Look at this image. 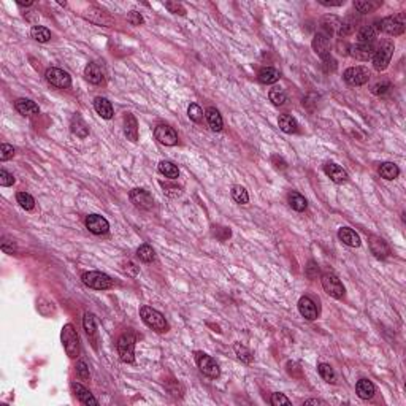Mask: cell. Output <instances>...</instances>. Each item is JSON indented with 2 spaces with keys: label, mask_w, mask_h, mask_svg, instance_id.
<instances>
[{
  "label": "cell",
  "mask_w": 406,
  "mask_h": 406,
  "mask_svg": "<svg viewBox=\"0 0 406 406\" xmlns=\"http://www.w3.org/2000/svg\"><path fill=\"white\" fill-rule=\"evenodd\" d=\"M140 316H142V321L148 327L159 332V333H164V332L168 330L167 319L164 317V314L157 311V309H154L151 306H142L140 308Z\"/></svg>",
  "instance_id": "obj_1"
},
{
  "label": "cell",
  "mask_w": 406,
  "mask_h": 406,
  "mask_svg": "<svg viewBox=\"0 0 406 406\" xmlns=\"http://www.w3.org/2000/svg\"><path fill=\"white\" fill-rule=\"evenodd\" d=\"M394 51H395L394 41H390V40L382 41L379 45V48L374 51L373 57H371L374 69L378 72L386 70L389 67V64H390V59H392V56H394Z\"/></svg>",
  "instance_id": "obj_2"
},
{
  "label": "cell",
  "mask_w": 406,
  "mask_h": 406,
  "mask_svg": "<svg viewBox=\"0 0 406 406\" xmlns=\"http://www.w3.org/2000/svg\"><path fill=\"white\" fill-rule=\"evenodd\" d=\"M61 338H62V344H64L65 352H67V356H69L70 359L78 357V354H79V339H78L76 330L73 329L72 324H67V326H64L62 333H61Z\"/></svg>",
  "instance_id": "obj_3"
},
{
  "label": "cell",
  "mask_w": 406,
  "mask_h": 406,
  "mask_svg": "<svg viewBox=\"0 0 406 406\" xmlns=\"http://www.w3.org/2000/svg\"><path fill=\"white\" fill-rule=\"evenodd\" d=\"M117 354L124 364H134L135 360V336L124 333L117 339Z\"/></svg>",
  "instance_id": "obj_4"
},
{
  "label": "cell",
  "mask_w": 406,
  "mask_h": 406,
  "mask_svg": "<svg viewBox=\"0 0 406 406\" xmlns=\"http://www.w3.org/2000/svg\"><path fill=\"white\" fill-rule=\"evenodd\" d=\"M81 279H83V283L87 287L95 291H107L113 286V279L110 278L107 273H102V271H87L81 276Z\"/></svg>",
  "instance_id": "obj_5"
},
{
  "label": "cell",
  "mask_w": 406,
  "mask_h": 406,
  "mask_svg": "<svg viewBox=\"0 0 406 406\" xmlns=\"http://www.w3.org/2000/svg\"><path fill=\"white\" fill-rule=\"evenodd\" d=\"M195 362H197V367L200 368V371L208 376V378H213V379L219 378L221 374L219 365L213 357L206 356L205 352H195Z\"/></svg>",
  "instance_id": "obj_6"
},
{
  "label": "cell",
  "mask_w": 406,
  "mask_h": 406,
  "mask_svg": "<svg viewBox=\"0 0 406 406\" xmlns=\"http://www.w3.org/2000/svg\"><path fill=\"white\" fill-rule=\"evenodd\" d=\"M322 287L324 291L333 298H341L344 295V286L333 273H326V275L322 276Z\"/></svg>",
  "instance_id": "obj_7"
},
{
  "label": "cell",
  "mask_w": 406,
  "mask_h": 406,
  "mask_svg": "<svg viewBox=\"0 0 406 406\" xmlns=\"http://www.w3.org/2000/svg\"><path fill=\"white\" fill-rule=\"evenodd\" d=\"M379 31L386 32L389 35H402L405 32V21L403 14H398V16H387L382 21H379Z\"/></svg>",
  "instance_id": "obj_8"
},
{
  "label": "cell",
  "mask_w": 406,
  "mask_h": 406,
  "mask_svg": "<svg viewBox=\"0 0 406 406\" xmlns=\"http://www.w3.org/2000/svg\"><path fill=\"white\" fill-rule=\"evenodd\" d=\"M349 86H364L370 79V72L365 67H349L343 75Z\"/></svg>",
  "instance_id": "obj_9"
},
{
  "label": "cell",
  "mask_w": 406,
  "mask_h": 406,
  "mask_svg": "<svg viewBox=\"0 0 406 406\" xmlns=\"http://www.w3.org/2000/svg\"><path fill=\"white\" fill-rule=\"evenodd\" d=\"M129 198H130V202L134 203L138 210H151L152 208V205H154V200H152V195L149 194L148 190L145 189H132L130 190V194H129Z\"/></svg>",
  "instance_id": "obj_10"
},
{
  "label": "cell",
  "mask_w": 406,
  "mask_h": 406,
  "mask_svg": "<svg viewBox=\"0 0 406 406\" xmlns=\"http://www.w3.org/2000/svg\"><path fill=\"white\" fill-rule=\"evenodd\" d=\"M46 79L49 84H53L59 89H67L72 86V78L67 72H64L61 69H48L46 70Z\"/></svg>",
  "instance_id": "obj_11"
},
{
  "label": "cell",
  "mask_w": 406,
  "mask_h": 406,
  "mask_svg": "<svg viewBox=\"0 0 406 406\" xmlns=\"http://www.w3.org/2000/svg\"><path fill=\"white\" fill-rule=\"evenodd\" d=\"M154 137L159 143L165 145V146H175L178 143V134L175 132L173 127H170V125H165V124H160L154 130Z\"/></svg>",
  "instance_id": "obj_12"
},
{
  "label": "cell",
  "mask_w": 406,
  "mask_h": 406,
  "mask_svg": "<svg viewBox=\"0 0 406 406\" xmlns=\"http://www.w3.org/2000/svg\"><path fill=\"white\" fill-rule=\"evenodd\" d=\"M86 227L89 228V232H92L94 235H103L108 232L110 224L108 221L100 215H89L86 218Z\"/></svg>",
  "instance_id": "obj_13"
},
{
  "label": "cell",
  "mask_w": 406,
  "mask_h": 406,
  "mask_svg": "<svg viewBox=\"0 0 406 406\" xmlns=\"http://www.w3.org/2000/svg\"><path fill=\"white\" fill-rule=\"evenodd\" d=\"M349 54L354 59H357V61L367 62V61H370V59L373 57L374 46H373V43H357V45L351 46Z\"/></svg>",
  "instance_id": "obj_14"
},
{
  "label": "cell",
  "mask_w": 406,
  "mask_h": 406,
  "mask_svg": "<svg viewBox=\"0 0 406 406\" xmlns=\"http://www.w3.org/2000/svg\"><path fill=\"white\" fill-rule=\"evenodd\" d=\"M330 38L332 37L322 34V32H317L313 38V49L316 51L317 56H321V59L330 56Z\"/></svg>",
  "instance_id": "obj_15"
},
{
  "label": "cell",
  "mask_w": 406,
  "mask_h": 406,
  "mask_svg": "<svg viewBox=\"0 0 406 406\" xmlns=\"http://www.w3.org/2000/svg\"><path fill=\"white\" fill-rule=\"evenodd\" d=\"M14 108H16V111L19 114H23L26 117H31V116H37L40 113V108L37 105L35 102L29 100V99H18L14 102Z\"/></svg>",
  "instance_id": "obj_16"
},
{
  "label": "cell",
  "mask_w": 406,
  "mask_h": 406,
  "mask_svg": "<svg viewBox=\"0 0 406 406\" xmlns=\"http://www.w3.org/2000/svg\"><path fill=\"white\" fill-rule=\"evenodd\" d=\"M324 172H326L329 178L336 184H343L348 181V173H346L339 165L333 164V162H329V164L324 165Z\"/></svg>",
  "instance_id": "obj_17"
},
{
  "label": "cell",
  "mask_w": 406,
  "mask_h": 406,
  "mask_svg": "<svg viewBox=\"0 0 406 406\" xmlns=\"http://www.w3.org/2000/svg\"><path fill=\"white\" fill-rule=\"evenodd\" d=\"M298 311L300 314L305 317L308 321H314L317 319V308L316 303L309 298V297H301L298 300Z\"/></svg>",
  "instance_id": "obj_18"
},
{
  "label": "cell",
  "mask_w": 406,
  "mask_h": 406,
  "mask_svg": "<svg viewBox=\"0 0 406 406\" xmlns=\"http://www.w3.org/2000/svg\"><path fill=\"white\" fill-rule=\"evenodd\" d=\"M338 238H339V241L344 243V245L349 246V248H359L360 243H362L359 233H356L349 227H341V228H339V230H338Z\"/></svg>",
  "instance_id": "obj_19"
},
{
  "label": "cell",
  "mask_w": 406,
  "mask_h": 406,
  "mask_svg": "<svg viewBox=\"0 0 406 406\" xmlns=\"http://www.w3.org/2000/svg\"><path fill=\"white\" fill-rule=\"evenodd\" d=\"M370 249H371V253L378 257V259H386V257H389L390 254V248L387 246V243L384 241L382 238L379 237H374V235H371L370 238Z\"/></svg>",
  "instance_id": "obj_20"
},
{
  "label": "cell",
  "mask_w": 406,
  "mask_h": 406,
  "mask_svg": "<svg viewBox=\"0 0 406 406\" xmlns=\"http://www.w3.org/2000/svg\"><path fill=\"white\" fill-rule=\"evenodd\" d=\"M94 108L95 111L99 113V116H102L103 119H111L113 114H114V110H113V105L111 102L105 97H97L94 100Z\"/></svg>",
  "instance_id": "obj_21"
},
{
  "label": "cell",
  "mask_w": 406,
  "mask_h": 406,
  "mask_svg": "<svg viewBox=\"0 0 406 406\" xmlns=\"http://www.w3.org/2000/svg\"><path fill=\"white\" fill-rule=\"evenodd\" d=\"M378 32H379V23L364 26L360 27V31L357 34V40L359 43H373L376 37H378Z\"/></svg>",
  "instance_id": "obj_22"
},
{
  "label": "cell",
  "mask_w": 406,
  "mask_h": 406,
  "mask_svg": "<svg viewBox=\"0 0 406 406\" xmlns=\"http://www.w3.org/2000/svg\"><path fill=\"white\" fill-rule=\"evenodd\" d=\"M70 129H72V134L76 135L78 138H86L89 135V127H87V124L78 113L73 114L72 121H70Z\"/></svg>",
  "instance_id": "obj_23"
},
{
  "label": "cell",
  "mask_w": 406,
  "mask_h": 406,
  "mask_svg": "<svg viewBox=\"0 0 406 406\" xmlns=\"http://www.w3.org/2000/svg\"><path fill=\"white\" fill-rule=\"evenodd\" d=\"M339 26H341V19L338 16H333V14H332V16H324L321 19V31L319 32L332 37L335 32H338Z\"/></svg>",
  "instance_id": "obj_24"
},
{
  "label": "cell",
  "mask_w": 406,
  "mask_h": 406,
  "mask_svg": "<svg viewBox=\"0 0 406 406\" xmlns=\"http://www.w3.org/2000/svg\"><path fill=\"white\" fill-rule=\"evenodd\" d=\"M72 389H73V392H75V395L78 397V400L83 403V405H87V406H97L99 402L95 400L94 395L87 390L86 387H83L81 384H76V382H73L72 384Z\"/></svg>",
  "instance_id": "obj_25"
},
{
  "label": "cell",
  "mask_w": 406,
  "mask_h": 406,
  "mask_svg": "<svg viewBox=\"0 0 406 406\" xmlns=\"http://www.w3.org/2000/svg\"><path fill=\"white\" fill-rule=\"evenodd\" d=\"M124 134L130 142H134V143L138 140V122L135 119V116L130 113L125 116V119H124Z\"/></svg>",
  "instance_id": "obj_26"
},
{
  "label": "cell",
  "mask_w": 406,
  "mask_h": 406,
  "mask_svg": "<svg viewBox=\"0 0 406 406\" xmlns=\"http://www.w3.org/2000/svg\"><path fill=\"white\" fill-rule=\"evenodd\" d=\"M84 76L91 84H100L103 81V72L100 69V65L94 64V62L87 64L84 69Z\"/></svg>",
  "instance_id": "obj_27"
},
{
  "label": "cell",
  "mask_w": 406,
  "mask_h": 406,
  "mask_svg": "<svg viewBox=\"0 0 406 406\" xmlns=\"http://www.w3.org/2000/svg\"><path fill=\"white\" fill-rule=\"evenodd\" d=\"M381 5L382 0H357V2H354V8L362 14H367L376 11Z\"/></svg>",
  "instance_id": "obj_28"
},
{
  "label": "cell",
  "mask_w": 406,
  "mask_h": 406,
  "mask_svg": "<svg viewBox=\"0 0 406 406\" xmlns=\"http://www.w3.org/2000/svg\"><path fill=\"white\" fill-rule=\"evenodd\" d=\"M278 125L283 132H286V134H295V132L298 130V122L291 114H281L279 116Z\"/></svg>",
  "instance_id": "obj_29"
},
{
  "label": "cell",
  "mask_w": 406,
  "mask_h": 406,
  "mask_svg": "<svg viewBox=\"0 0 406 406\" xmlns=\"http://www.w3.org/2000/svg\"><path fill=\"white\" fill-rule=\"evenodd\" d=\"M356 390L362 400H370V398L374 395V384L368 379H360L356 384Z\"/></svg>",
  "instance_id": "obj_30"
},
{
  "label": "cell",
  "mask_w": 406,
  "mask_h": 406,
  "mask_svg": "<svg viewBox=\"0 0 406 406\" xmlns=\"http://www.w3.org/2000/svg\"><path fill=\"white\" fill-rule=\"evenodd\" d=\"M205 114H206V121H208L211 130H215V132L222 130V117H221V114H219V111L216 108L210 107L205 111Z\"/></svg>",
  "instance_id": "obj_31"
},
{
  "label": "cell",
  "mask_w": 406,
  "mask_h": 406,
  "mask_svg": "<svg viewBox=\"0 0 406 406\" xmlns=\"http://www.w3.org/2000/svg\"><path fill=\"white\" fill-rule=\"evenodd\" d=\"M379 175H381V178L392 181L400 175V168H398L397 164H394V162H384V164H381V167H379Z\"/></svg>",
  "instance_id": "obj_32"
},
{
  "label": "cell",
  "mask_w": 406,
  "mask_h": 406,
  "mask_svg": "<svg viewBox=\"0 0 406 406\" xmlns=\"http://www.w3.org/2000/svg\"><path fill=\"white\" fill-rule=\"evenodd\" d=\"M159 172L165 176L168 180H176L180 176V170L176 167L173 162L170 160H162L159 164Z\"/></svg>",
  "instance_id": "obj_33"
},
{
  "label": "cell",
  "mask_w": 406,
  "mask_h": 406,
  "mask_svg": "<svg viewBox=\"0 0 406 406\" xmlns=\"http://www.w3.org/2000/svg\"><path fill=\"white\" fill-rule=\"evenodd\" d=\"M279 79V72L273 67H263L259 72V81L262 84H273Z\"/></svg>",
  "instance_id": "obj_34"
},
{
  "label": "cell",
  "mask_w": 406,
  "mask_h": 406,
  "mask_svg": "<svg viewBox=\"0 0 406 406\" xmlns=\"http://www.w3.org/2000/svg\"><path fill=\"white\" fill-rule=\"evenodd\" d=\"M287 200H289L291 208L295 211H305L308 206L306 198L301 194H298V192H291L289 197H287Z\"/></svg>",
  "instance_id": "obj_35"
},
{
  "label": "cell",
  "mask_w": 406,
  "mask_h": 406,
  "mask_svg": "<svg viewBox=\"0 0 406 406\" xmlns=\"http://www.w3.org/2000/svg\"><path fill=\"white\" fill-rule=\"evenodd\" d=\"M31 35H32L34 40L40 41V43H46V41L51 40V32L43 26H34L32 31H31Z\"/></svg>",
  "instance_id": "obj_36"
},
{
  "label": "cell",
  "mask_w": 406,
  "mask_h": 406,
  "mask_svg": "<svg viewBox=\"0 0 406 406\" xmlns=\"http://www.w3.org/2000/svg\"><path fill=\"white\" fill-rule=\"evenodd\" d=\"M268 99H270V102L273 103V105L281 107V105H284V103H286L287 95H286V92L281 89V87H273V89L268 92Z\"/></svg>",
  "instance_id": "obj_37"
},
{
  "label": "cell",
  "mask_w": 406,
  "mask_h": 406,
  "mask_svg": "<svg viewBox=\"0 0 406 406\" xmlns=\"http://www.w3.org/2000/svg\"><path fill=\"white\" fill-rule=\"evenodd\" d=\"M356 24H357V21L354 19V18H348V19H344L341 21V26H339L338 29V37H348L351 34H354V31H356Z\"/></svg>",
  "instance_id": "obj_38"
},
{
  "label": "cell",
  "mask_w": 406,
  "mask_h": 406,
  "mask_svg": "<svg viewBox=\"0 0 406 406\" xmlns=\"http://www.w3.org/2000/svg\"><path fill=\"white\" fill-rule=\"evenodd\" d=\"M317 371H319L321 378L324 381H327L329 384H335L336 382V374L333 371V368H332L329 364H321L319 367H317Z\"/></svg>",
  "instance_id": "obj_39"
},
{
  "label": "cell",
  "mask_w": 406,
  "mask_h": 406,
  "mask_svg": "<svg viewBox=\"0 0 406 406\" xmlns=\"http://www.w3.org/2000/svg\"><path fill=\"white\" fill-rule=\"evenodd\" d=\"M137 256H138L140 260L146 262V263H149V262H152L154 259H156V253H154V249L149 245H142V246H140L138 251H137Z\"/></svg>",
  "instance_id": "obj_40"
},
{
  "label": "cell",
  "mask_w": 406,
  "mask_h": 406,
  "mask_svg": "<svg viewBox=\"0 0 406 406\" xmlns=\"http://www.w3.org/2000/svg\"><path fill=\"white\" fill-rule=\"evenodd\" d=\"M232 198L240 205H246L249 202V195L248 190L243 186H233L232 187Z\"/></svg>",
  "instance_id": "obj_41"
},
{
  "label": "cell",
  "mask_w": 406,
  "mask_h": 406,
  "mask_svg": "<svg viewBox=\"0 0 406 406\" xmlns=\"http://www.w3.org/2000/svg\"><path fill=\"white\" fill-rule=\"evenodd\" d=\"M83 326H84L86 333L89 335V336H94L95 333H97V324H95V317H94V314H91V313H86V314H84V317H83Z\"/></svg>",
  "instance_id": "obj_42"
},
{
  "label": "cell",
  "mask_w": 406,
  "mask_h": 406,
  "mask_svg": "<svg viewBox=\"0 0 406 406\" xmlns=\"http://www.w3.org/2000/svg\"><path fill=\"white\" fill-rule=\"evenodd\" d=\"M16 200L18 203L23 206L24 210H34V206H35V200H34V197L31 194H27V192H19V194L16 195Z\"/></svg>",
  "instance_id": "obj_43"
},
{
  "label": "cell",
  "mask_w": 406,
  "mask_h": 406,
  "mask_svg": "<svg viewBox=\"0 0 406 406\" xmlns=\"http://www.w3.org/2000/svg\"><path fill=\"white\" fill-rule=\"evenodd\" d=\"M235 354H237V357L241 362H245V364H251V362H253V354H251V351L246 348V346H243L241 343L235 344Z\"/></svg>",
  "instance_id": "obj_44"
},
{
  "label": "cell",
  "mask_w": 406,
  "mask_h": 406,
  "mask_svg": "<svg viewBox=\"0 0 406 406\" xmlns=\"http://www.w3.org/2000/svg\"><path fill=\"white\" fill-rule=\"evenodd\" d=\"M187 116L194 122H200L202 117H203V110L198 107L197 103H190L189 108H187Z\"/></svg>",
  "instance_id": "obj_45"
},
{
  "label": "cell",
  "mask_w": 406,
  "mask_h": 406,
  "mask_svg": "<svg viewBox=\"0 0 406 406\" xmlns=\"http://www.w3.org/2000/svg\"><path fill=\"white\" fill-rule=\"evenodd\" d=\"M14 156V148L11 145H6L3 143L2 146H0V160L5 162V160H8Z\"/></svg>",
  "instance_id": "obj_46"
},
{
  "label": "cell",
  "mask_w": 406,
  "mask_h": 406,
  "mask_svg": "<svg viewBox=\"0 0 406 406\" xmlns=\"http://www.w3.org/2000/svg\"><path fill=\"white\" fill-rule=\"evenodd\" d=\"M389 89H390V83H389V81H379V83H376L371 87V92L374 95H384L386 92H389Z\"/></svg>",
  "instance_id": "obj_47"
},
{
  "label": "cell",
  "mask_w": 406,
  "mask_h": 406,
  "mask_svg": "<svg viewBox=\"0 0 406 406\" xmlns=\"http://www.w3.org/2000/svg\"><path fill=\"white\" fill-rule=\"evenodd\" d=\"M165 8L170 11V13H173V14H180V16H184L186 14V10H184V6L178 2H167L165 3Z\"/></svg>",
  "instance_id": "obj_48"
},
{
  "label": "cell",
  "mask_w": 406,
  "mask_h": 406,
  "mask_svg": "<svg viewBox=\"0 0 406 406\" xmlns=\"http://www.w3.org/2000/svg\"><path fill=\"white\" fill-rule=\"evenodd\" d=\"M14 184V178H13V175L8 173L6 170H0V186H3V187H8V186H13Z\"/></svg>",
  "instance_id": "obj_49"
},
{
  "label": "cell",
  "mask_w": 406,
  "mask_h": 406,
  "mask_svg": "<svg viewBox=\"0 0 406 406\" xmlns=\"http://www.w3.org/2000/svg\"><path fill=\"white\" fill-rule=\"evenodd\" d=\"M322 67H324V70H326L327 73H333L335 70H336V61L332 56H327V57H324L322 59Z\"/></svg>",
  "instance_id": "obj_50"
},
{
  "label": "cell",
  "mask_w": 406,
  "mask_h": 406,
  "mask_svg": "<svg viewBox=\"0 0 406 406\" xmlns=\"http://www.w3.org/2000/svg\"><path fill=\"white\" fill-rule=\"evenodd\" d=\"M76 374H78V378L79 379H89V368H87V365L84 364V362H78V365H76Z\"/></svg>",
  "instance_id": "obj_51"
},
{
  "label": "cell",
  "mask_w": 406,
  "mask_h": 406,
  "mask_svg": "<svg viewBox=\"0 0 406 406\" xmlns=\"http://www.w3.org/2000/svg\"><path fill=\"white\" fill-rule=\"evenodd\" d=\"M292 402L287 398L284 394H273L271 395V405L273 406H281V405H291Z\"/></svg>",
  "instance_id": "obj_52"
},
{
  "label": "cell",
  "mask_w": 406,
  "mask_h": 406,
  "mask_svg": "<svg viewBox=\"0 0 406 406\" xmlns=\"http://www.w3.org/2000/svg\"><path fill=\"white\" fill-rule=\"evenodd\" d=\"M317 275H319V265L316 262H309L306 267V276L309 279H314V278H317Z\"/></svg>",
  "instance_id": "obj_53"
},
{
  "label": "cell",
  "mask_w": 406,
  "mask_h": 406,
  "mask_svg": "<svg viewBox=\"0 0 406 406\" xmlns=\"http://www.w3.org/2000/svg\"><path fill=\"white\" fill-rule=\"evenodd\" d=\"M162 187H164V192L167 195L170 197H178L181 195V189L178 186H170V184H165V183H162Z\"/></svg>",
  "instance_id": "obj_54"
},
{
  "label": "cell",
  "mask_w": 406,
  "mask_h": 406,
  "mask_svg": "<svg viewBox=\"0 0 406 406\" xmlns=\"http://www.w3.org/2000/svg\"><path fill=\"white\" fill-rule=\"evenodd\" d=\"M127 19H129V23H130L132 26H140V24H143V16H142V14H140L138 11H135V10L129 13V18H127Z\"/></svg>",
  "instance_id": "obj_55"
},
{
  "label": "cell",
  "mask_w": 406,
  "mask_h": 406,
  "mask_svg": "<svg viewBox=\"0 0 406 406\" xmlns=\"http://www.w3.org/2000/svg\"><path fill=\"white\" fill-rule=\"evenodd\" d=\"M2 251L6 254H13L14 251H16V246H14V243L10 241V240H3L2 241Z\"/></svg>",
  "instance_id": "obj_56"
},
{
  "label": "cell",
  "mask_w": 406,
  "mask_h": 406,
  "mask_svg": "<svg viewBox=\"0 0 406 406\" xmlns=\"http://www.w3.org/2000/svg\"><path fill=\"white\" fill-rule=\"evenodd\" d=\"M124 271L130 276H135L138 273V268H137V265L134 262H125L124 263Z\"/></svg>",
  "instance_id": "obj_57"
},
{
  "label": "cell",
  "mask_w": 406,
  "mask_h": 406,
  "mask_svg": "<svg viewBox=\"0 0 406 406\" xmlns=\"http://www.w3.org/2000/svg\"><path fill=\"white\" fill-rule=\"evenodd\" d=\"M336 49H338V53H339V54L346 56V54H349V49H351V46H349L346 41L338 40V43H336Z\"/></svg>",
  "instance_id": "obj_58"
},
{
  "label": "cell",
  "mask_w": 406,
  "mask_h": 406,
  "mask_svg": "<svg viewBox=\"0 0 406 406\" xmlns=\"http://www.w3.org/2000/svg\"><path fill=\"white\" fill-rule=\"evenodd\" d=\"M319 3L324 6H341L344 5V0H319Z\"/></svg>",
  "instance_id": "obj_59"
},
{
  "label": "cell",
  "mask_w": 406,
  "mask_h": 406,
  "mask_svg": "<svg viewBox=\"0 0 406 406\" xmlns=\"http://www.w3.org/2000/svg\"><path fill=\"white\" fill-rule=\"evenodd\" d=\"M273 162H275V164H276V167H278V168H279V167H281V168H286V162H284V160H283L281 157H278V156H273Z\"/></svg>",
  "instance_id": "obj_60"
},
{
  "label": "cell",
  "mask_w": 406,
  "mask_h": 406,
  "mask_svg": "<svg viewBox=\"0 0 406 406\" xmlns=\"http://www.w3.org/2000/svg\"><path fill=\"white\" fill-rule=\"evenodd\" d=\"M16 3H18L19 6H32V5H34L32 0H27V2H21V0H18Z\"/></svg>",
  "instance_id": "obj_61"
},
{
  "label": "cell",
  "mask_w": 406,
  "mask_h": 406,
  "mask_svg": "<svg viewBox=\"0 0 406 406\" xmlns=\"http://www.w3.org/2000/svg\"><path fill=\"white\" fill-rule=\"evenodd\" d=\"M324 402H321V400H306L305 402V405H322Z\"/></svg>",
  "instance_id": "obj_62"
}]
</instances>
